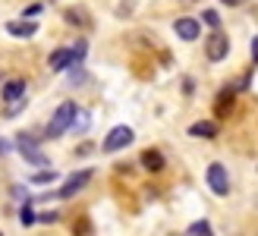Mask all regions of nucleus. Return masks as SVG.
<instances>
[{"label":"nucleus","mask_w":258,"mask_h":236,"mask_svg":"<svg viewBox=\"0 0 258 236\" xmlns=\"http://www.w3.org/2000/svg\"><path fill=\"white\" fill-rule=\"evenodd\" d=\"M73 116H76V104L73 101H63L60 107L54 110V116H50V123H47V139H60L70 129Z\"/></svg>","instance_id":"obj_1"},{"label":"nucleus","mask_w":258,"mask_h":236,"mask_svg":"<svg viewBox=\"0 0 258 236\" xmlns=\"http://www.w3.org/2000/svg\"><path fill=\"white\" fill-rule=\"evenodd\" d=\"M205 54H208V60H211V63L227 60V54H230V41H227V35L214 29L208 38H205Z\"/></svg>","instance_id":"obj_2"},{"label":"nucleus","mask_w":258,"mask_h":236,"mask_svg":"<svg viewBox=\"0 0 258 236\" xmlns=\"http://www.w3.org/2000/svg\"><path fill=\"white\" fill-rule=\"evenodd\" d=\"M133 139H136V133H133L129 126H113L110 133H107V139H104V145H101V148H104L107 154H113V151H123L126 145H133Z\"/></svg>","instance_id":"obj_3"},{"label":"nucleus","mask_w":258,"mask_h":236,"mask_svg":"<svg viewBox=\"0 0 258 236\" xmlns=\"http://www.w3.org/2000/svg\"><path fill=\"white\" fill-rule=\"evenodd\" d=\"M16 148H19V154H22L29 164H35V167H50V161L35 148V142H32L29 136H19V145H16Z\"/></svg>","instance_id":"obj_4"},{"label":"nucleus","mask_w":258,"mask_h":236,"mask_svg":"<svg viewBox=\"0 0 258 236\" xmlns=\"http://www.w3.org/2000/svg\"><path fill=\"white\" fill-rule=\"evenodd\" d=\"M208 186L214 195H227L230 192V180H227V170L221 164H211L208 167Z\"/></svg>","instance_id":"obj_5"},{"label":"nucleus","mask_w":258,"mask_h":236,"mask_svg":"<svg viewBox=\"0 0 258 236\" xmlns=\"http://www.w3.org/2000/svg\"><path fill=\"white\" fill-rule=\"evenodd\" d=\"M88 180H92V170H82V173H73V176H70V180H67V183L60 186V192H57V195H60V199H73L76 192H82V189H85V183H88Z\"/></svg>","instance_id":"obj_6"},{"label":"nucleus","mask_w":258,"mask_h":236,"mask_svg":"<svg viewBox=\"0 0 258 236\" xmlns=\"http://www.w3.org/2000/svg\"><path fill=\"white\" fill-rule=\"evenodd\" d=\"M173 29H176V35L183 38V41H196V38L202 35V25H199V19H192V16L176 19V22H173Z\"/></svg>","instance_id":"obj_7"},{"label":"nucleus","mask_w":258,"mask_h":236,"mask_svg":"<svg viewBox=\"0 0 258 236\" xmlns=\"http://www.w3.org/2000/svg\"><path fill=\"white\" fill-rule=\"evenodd\" d=\"M142 167L151 170V173H161V170L167 167V161H164V154H161V151L148 148V151H142Z\"/></svg>","instance_id":"obj_8"},{"label":"nucleus","mask_w":258,"mask_h":236,"mask_svg":"<svg viewBox=\"0 0 258 236\" xmlns=\"http://www.w3.org/2000/svg\"><path fill=\"white\" fill-rule=\"evenodd\" d=\"M4 101H10V104L25 101V82L22 79H10V82L4 85Z\"/></svg>","instance_id":"obj_9"},{"label":"nucleus","mask_w":258,"mask_h":236,"mask_svg":"<svg viewBox=\"0 0 258 236\" xmlns=\"http://www.w3.org/2000/svg\"><path fill=\"white\" fill-rule=\"evenodd\" d=\"M67 67H73V50H70V47L54 50V54H50V70H54V73H63Z\"/></svg>","instance_id":"obj_10"},{"label":"nucleus","mask_w":258,"mask_h":236,"mask_svg":"<svg viewBox=\"0 0 258 236\" xmlns=\"http://www.w3.org/2000/svg\"><path fill=\"white\" fill-rule=\"evenodd\" d=\"M189 136H196V139H214V136H217V123H214V120L192 123V126H189Z\"/></svg>","instance_id":"obj_11"},{"label":"nucleus","mask_w":258,"mask_h":236,"mask_svg":"<svg viewBox=\"0 0 258 236\" xmlns=\"http://www.w3.org/2000/svg\"><path fill=\"white\" fill-rule=\"evenodd\" d=\"M7 32L16 35V38H32L38 32V25L35 22H7Z\"/></svg>","instance_id":"obj_12"},{"label":"nucleus","mask_w":258,"mask_h":236,"mask_svg":"<svg viewBox=\"0 0 258 236\" xmlns=\"http://www.w3.org/2000/svg\"><path fill=\"white\" fill-rule=\"evenodd\" d=\"M54 180H57V170L44 167V170H38V173H35L29 183H35V186H47V183H54Z\"/></svg>","instance_id":"obj_13"},{"label":"nucleus","mask_w":258,"mask_h":236,"mask_svg":"<svg viewBox=\"0 0 258 236\" xmlns=\"http://www.w3.org/2000/svg\"><path fill=\"white\" fill-rule=\"evenodd\" d=\"M70 126L76 129V133H85V129H88V113H79V110H76V116H73Z\"/></svg>","instance_id":"obj_14"},{"label":"nucleus","mask_w":258,"mask_h":236,"mask_svg":"<svg viewBox=\"0 0 258 236\" xmlns=\"http://www.w3.org/2000/svg\"><path fill=\"white\" fill-rule=\"evenodd\" d=\"M189 236H211L208 220H199V224H192V227H189Z\"/></svg>","instance_id":"obj_15"},{"label":"nucleus","mask_w":258,"mask_h":236,"mask_svg":"<svg viewBox=\"0 0 258 236\" xmlns=\"http://www.w3.org/2000/svg\"><path fill=\"white\" fill-rule=\"evenodd\" d=\"M202 19L208 22L211 29H221V16H217V10H205V13H202Z\"/></svg>","instance_id":"obj_16"},{"label":"nucleus","mask_w":258,"mask_h":236,"mask_svg":"<svg viewBox=\"0 0 258 236\" xmlns=\"http://www.w3.org/2000/svg\"><path fill=\"white\" fill-rule=\"evenodd\" d=\"M19 220H22V224H25V227H32V224H35V214L29 211V205H25V208H22V211H19Z\"/></svg>","instance_id":"obj_17"},{"label":"nucleus","mask_w":258,"mask_h":236,"mask_svg":"<svg viewBox=\"0 0 258 236\" xmlns=\"http://www.w3.org/2000/svg\"><path fill=\"white\" fill-rule=\"evenodd\" d=\"M35 220H41V224H57V211H44V214H38Z\"/></svg>","instance_id":"obj_18"},{"label":"nucleus","mask_w":258,"mask_h":236,"mask_svg":"<svg viewBox=\"0 0 258 236\" xmlns=\"http://www.w3.org/2000/svg\"><path fill=\"white\" fill-rule=\"evenodd\" d=\"M249 50H252V67H255V60H258V38H252V44H249Z\"/></svg>","instance_id":"obj_19"},{"label":"nucleus","mask_w":258,"mask_h":236,"mask_svg":"<svg viewBox=\"0 0 258 236\" xmlns=\"http://www.w3.org/2000/svg\"><path fill=\"white\" fill-rule=\"evenodd\" d=\"M67 22H82V16L76 10H67Z\"/></svg>","instance_id":"obj_20"},{"label":"nucleus","mask_w":258,"mask_h":236,"mask_svg":"<svg viewBox=\"0 0 258 236\" xmlns=\"http://www.w3.org/2000/svg\"><path fill=\"white\" fill-rule=\"evenodd\" d=\"M221 4H227V7H242L246 0H221Z\"/></svg>","instance_id":"obj_21"},{"label":"nucleus","mask_w":258,"mask_h":236,"mask_svg":"<svg viewBox=\"0 0 258 236\" xmlns=\"http://www.w3.org/2000/svg\"><path fill=\"white\" fill-rule=\"evenodd\" d=\"M7 151H10V145H7L4 139H0V154H7Z\"/></svg>","instance_id":"obj_22"},{"label":"nucleus","mask_w":258,"mask_h":236,"mask_svg":"<svg viewBox=\"0 0 258 236\" xmlns=\"http://www.w3.org/2000/svg\"><path fill=\"white\" fill-rule=\"evenodd\" d=\"M183 4H196V0H183Z\"/></svg>","instance_id":"obj_23"},{"label":"nucleus","mask_w":258,"mask_h":236,"mask_svg":"<svg viewBox=\"0 0 258 236\" xmlns=\"http://www.w3.org/2000/svg\"><path fill=\"white\" fill-rule=\"evenodd\" d=\"M0 236H4V233H0Z\"/></svg>","instance_id":"obj_24"}]
</instances>
